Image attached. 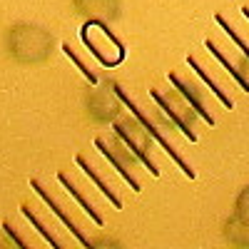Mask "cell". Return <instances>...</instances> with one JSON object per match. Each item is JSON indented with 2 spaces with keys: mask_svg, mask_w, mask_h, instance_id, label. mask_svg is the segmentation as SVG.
<instances>
[{
  "mask_svg": "<svg viewBox=\"0 0 249 249\" xmlns=\"http://www.w3.org/2000/svg\"><path fill=\"white\" fill-rule=\"evenodd\" d=\"M124 102L120 100V95L115 92V82L112 80H100V88L95 92L88 95V112L97 124H110L120 117Z\"/></svg>",
  "mask_w": 249,
  "mask_h": 249,
  "instance_id": "52a82bcc",
  "label": "cell"
},
{
  "mask_svg": "<svg viewBox=\"0 0 249 249\" xmlns=\"http://www.w3.org/2000/svg\"><path fill=\"white\" fill-rule=\"evenodd\" d=\"M57 182H60L62 187H65V192H68V195H70V197H72V199H75L80 207H82V212H85V214L90 217V222H92V224H97V227L105 224V219H102L100 210H97V207H95V204H92V202H90L85 195L80 192V187H77V184L68 177V172H62V170H60V172H57Z\"/></svg>",
  "mask_w": 249,
  "mask_h": 249,
  "instance_id": "5bb4252c",
  "label": "cell"
},
{
  "mask_svg": "<svg viewBox=\"0 0 249 249\" xmlns=\"http://www.w3.org/2000/svg\"><path fill=\"white\" fill-rule=\"evenodd\" d=\"M115 92L120 95V100L124 102V105H127V110H130V112H132V115H135V117H137V120H140V122L144 124V130H147V132H150V135L155 137V142L160 144V147H162L164 152L170 155V160H172V162H175L177 167H179V170H182V172H184L187 177H190V179H195V177H197L195 167H192V164H190V162H187V160H184V157H182V155L177 152V147H175V144H172V142L167 140V135H164V132H162V130L157 127V124L152 122V117H150V115L144 112V110H142V107L137 105V102H135V100H132V97L127 95V90H124V88L120 85V82H115Z\"/></svg>",
  "mask_w": 249,
  "mask_h": 249,
  "instance_id": "8992f818",
  "label": "cell"
},
{
  "mask_svg": "<svg viewBox=\"0 0 249 249\" xmlns=\"http://www.w3.org/2000/svg\"><path fill=\"white\" fill-rule=\"evenodd\" d=\"M20 212H23V217H25V219H28V222L35 227V230H37L40 234H43V239H45V242H48L53 249H62V242L55 237V232L50 230V227H48L43 219H40V217H37V214L30 210V204H28V202H23V204H20Z\"/></svg>",
  "mask_w": 249,
  "mask_h": 249,
  "instance_id": "2e32d148",
  "label": "cell"
},
{
  "mask_svg": "<svg viewBox=\"0 0 249 249\" xmlns=\"http://www.w3.org/2000/svg\"><path fill=\"white\" fill-rule=\"evenodd\" d=\"M184 60H187V65H190V68H192V70H195V72L199 75V80L204 82V85H207V88H210V92H212V95H214V97H217V100L222 102V105H224L227 110H234V100H232L230 95H227V92H224V88H222V85H219V82H217V80L212 77V72H210V70H207V68L202 65V62H199V60H197L195 55H187Z\"/></svg>",
  "mask_w": 249,
  "mask_h": 249,
  "instance_id": "9a60e30c",
  "label": "cell"
},
{
  "mask_svg": "<svg viewBox=\"0 0 249 249\" xmlns=\"http://www.w3.org/2000/svg\"><path fill=\"white\" fill-rule=\"evenodd\" d=\"M204 48H207V53H210L217 62H219V65L227 70V72H230L234 80H237V85L244 90V92H249V70H247V65H249V60L244 57V60H239V62H234L230 55H227L217 43H214V40H204Z\"/></svg>",
  "mask_w": 249,
  "mask_h": 249,
  "instance_id": "7c38bea8",
  "label": "cell"
},
{
  "mask_svg": "<svg viewBox=\"0 0 249 249\" xmlns=\"http://www.w3.org/2000/svg\"><path fill=\"white\" fill-rule=\"evenodd\" d=\"M222 232H224L227 244L249 249V184L239 190V195L234 199V210L227 217Z\"/></svg>",
  "mask_w": 249,
  "mask_h": 249,
  "instance_id": "ba28073f",
  "label": "cell"
},
{
  "mask_svg": "<svg viewBox=\"0 0 249 249\" xmlns=\"http://www.w3.org/2000/svg\"><path fill=\"white\" fill-rule=\"evenodd\" d=\"M112 130L132 150V155L137 157V162L142 164V167L150 170L152 177H160V167H157L155 160H152V142H155V137L144 130V124L135 115L132 117H117L112 122Z\"/></svg>",
  "mask_w": 249,
  "mask_h": 249,
  "instance_id": "277c9868",
  "label": "cell"
},
{
  "mask_svg": "<svg viewBox=\"0 0 249 249\" xmlns=\"http://www.w3.org/2000/svg\"><path fill=\"white\" fill-rule=\"evenodd\" d=\"M62 53H65V55L70 57V62H72V65H75V68L82 72V77H85V80L90 82V85H100V80H102V77H100V75H97V72H95V70L88 65V62H85V60H82V57L75 53V48H72L70 43H62Z\"/></svg>",
  "mask_w": 249,
  "mask_h": 249,
  "instance_id": "e0dca14e",
  "label": "cell"
},
{
  "mask_svg": "<svg viewBox=\"0 0 249 249\" xmlns=\"http://www.w3.org/2000/svg\"><path fill=\"white\" fill-rule=\"evenodd\" d=\"M3 232L13 239V244H15V247H20V249H28V242L18 234V230H15V227H13L10 222H3Z\"/></svg>",
  "mask_w": 249,
  "mask_h": 249,
  "instance_id": "d6986e66",
  "label": "cell"
},
{
  "mask_svg": "<svg viewBox=\"0 0 249 249\" xmlns=\"http://www.w3.org/2000/svg\"><path fill=\"white\" fill-rule=\"evenodd\" d=\"M75 162H77V167H80L82 172L88 175V179H92V184H95L97 190H100L102 195H105V197L110 199V204L115 207V210H122V199H120V195H117V192L112 190V184H110V182H107V179L102 177V175H100V172H97V170L92 167V164L88 162V157L77 152V155H75Z\"/></svg>",
  "mask_w": 249,
  "mask_h": 249,
  "instance_id": "4fadbf2b",
  "label": "cell"
},
{
  "mask_svg": "<svg viewBox=\"0 0 249 249\" xmlns=\"http://www.w3.org/2000/svg\"><path fill=\"white\" fill-rule=\"evenodd\" d=\"M242 15H244V18L249 20V5H242Z\"/></svg>",
  "mask_w": 249,
  "mask_h": 249,
  "instance_id": "ffe728a7",
  "label": "cell"
},
{
  "mask_svg": "<svg viewBox=\"0 0 249 249\" xmlns=\"http://www.w3.org/2000/svg\"><path fill=\"white\" fill-rule=\"evenodd\" d=\"M95 147H97V152L105 155V160L120 172V177L130 184L132 192H142V184H140V179H137V175H135V160H137V157L132 155V150H130L117 135H115V137H102V135H97V137H95Z\"/></svg>",
  "mask_w": 249,
  "mask_h": 249,
  "instance_id": "5b68a950",
  "label": "cell"
},
{
  "mask_svg": "<svg viewBox=\"0 0 249 249\" xmlns=\"http://www.w3.org/2000/svg\"><path fill=\"white\" fill-rule=\"evenodd\" d=\"M30 187H33V190L37 192V197H40V199H43V202L48 204V210H50V212H53V214L60 219V224L65 227V230H70V234H72V237H75V239H77L82 247H85V249H92V247H97V244H95V242H92V239H90V237H88V234H85V232H82L80 227H77V222L72 219V214H70V212L65 210V207H62V204H60V202H57V199H55V197H53L48 190H45L43 184H40V179H30Z\"/></svg>",
  "mask_w": 249,
  "mask_h": 249,
  "instance_id": "30bf717a",
  "label": "cell"
},
{
  "mask_svg": "<svg viewBox=\"0 0 249 249\" xmlns=\"http://www.w3.org/2000/svg\"><path fill=\"white\" fill-rule=\"evenodd\" d=\"M5 48L20 65H40L48 62L55 50V37L50 30L33 23H15L5 33Z\"/></svg>",
  "mask_w": 249,
  "mask_h": 249,
  "instance_id": "6da1fadb",
  "label": "cell"
},
{
  "mask_svg": "<svg viewBox=\"0 0 249 249\" xmlns=\"http://www.w3.org/2000/svg\"><path fill=\"white\" fill-rule=\"evenodd\" d=\"M80 40L102 68H120L127 57L124 43L110 30V23L102 20H85L80 25Z\"/></svg>",
  "mask_w": 249,
  "mask_h": 249,
  "instance_id": "7a4b0ae2",
  "label": "cell"
},
{
  "mask_svg": "<svg viewBox=\"0 0 249 249\" xmlns=\"http://www.w3.org/2000/svg\"><path fill=\"white\" fill-rule=\"evenodd\" d=\"M72 8L85 20H102V23H117L122 5L120 0H72Z\"/></svg>",
  "mask_w": 249,
  "mask_h": 249,
  "instance_id": "8fae6325",
  "label": "cell"
},
{
  "mask_svg": "<svg viewBox=\"0 0 249 249\" xmlns=\"http://www.w3.org/2000/svg\"><path fill=\"white\" fill-rule=\"evenodd\" d=\"M214 20H217V25H219V28H222L227 35H230V40H232V43H234V45L242 50V55L249 60V40H247V37H244V35H242V33L234 28V25H230V20H227L222 13H214Z\"/></svg>",
  "mask_w": 249,
  "mask_h": 249,
  "instance_id": "ac0fdd59",
  "label": "cell"
},
{
  "mask_svg": "<svg viewBox=\"0 0 249 249\" xmlns=\"http://www.w3.org/2000/svg\"><path fill=\"white\" fill-rule=\"evenodd\" d=\"M150 97L157 102V107L164 112V117L170 120L172 127H177L190 142H197V110L184 100V95L179 90H160V88H150Z\"/></svg>",
  "mask_w": 249,
  "mask_h": 249,
  "instance_id": "3957f363",
  "label": "cell"
},
{
  "mask_svg": "<svg viewBox=\"0 0 249 249\" xmlns=\"http://www.w3.org/2000/svg\"><path fill=\"white\" fill-rule=\"evenodd\" d=\"M167 80L172 82V88L175 90H179L182 95H184V100L190 102V105L197 110V115L210 124V127H214L217 124V120H214V112L210 110V102H207V95L199 90V85L192 80V77H187V75H182L179 70H170L167 72Z\"/></svg>",
  "mask_w": 249,
  "mask_h": 249,
  "instance_id": "9c48e42d",
  "label": "cell"
}]
</instances>
